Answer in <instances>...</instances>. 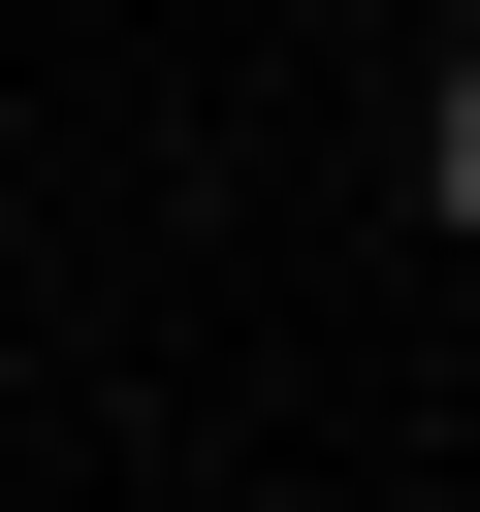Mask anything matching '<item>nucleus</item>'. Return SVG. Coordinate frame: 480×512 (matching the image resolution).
Listing matches in <instances>:
<instances>
[{
  "label": "nucleus",
  "instance_id": "1",
  "mask_svg": "<svg viewBox=\"0 0 480 512\" xmlns=\"http://www.w3.org/2000/svg\"><path fill=\"white\" fill-rule=\"evenodd\" d=\"M416 192H448V224H480V64H448V96H416Z\"/></svg>",
  "mask_w": 480,
  "mask_h": 512
}]
</instances>
